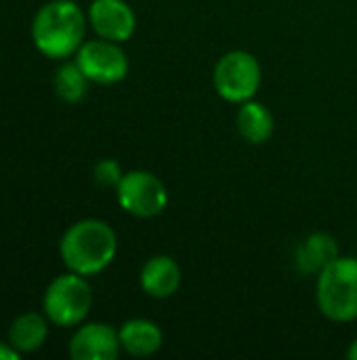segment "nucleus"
Returning a JSON list of instances; mask_svg holds the SVG:
<instances>
[{
	"label": "nucleus",
	"mask_w": 357,
	"mask_h": 360,
	"mask_svg": "<svg viewBox=\"0 0 357 360\" xmlns=\"http://www.w3.org/2000/svg\"><path fill=\"white\" fill-rule=\"evenodd\" d=\"M61 259L69 272L93 276L103 272L116 257L118 238L101 219H82L69 226L59 243Z\"/></svg>",
	"instance_id": "nucleus-1"
},
{
	"label": "nucleus",
	"mask_w": 357,
	"mask_h": 360,
	"mask_svg": "<svg viewBox=\"0 0 357 360\" xmlns=\"http://www.w3.org/2000/svg\"><path fill=\"white\" fill-rule=\"evenodd\" d=\"M86 19L72 0H50L32 21L36 49L50 59H65L78 53L84 42Z\"/></svg>",
	"instance_id": "nucleus-2"
},
{
	"label": "nucleus",
	"mask_w": 357,
	"mask_h": 360,
	"mask_svg": "<svg viewBox=\"0 0 357 360\" xmlns=\"http://www.w3.org/2000/svg\"><path fill=\"white\" fill-rule=\"evenodd\" d=\"M318 306L335 323L357 319V259L337 257L318 274Z\"/></svg>",
	"instance_id": "nucleus-3"
},
{
	"label": "nucleus",
	"mask_w": 357,
	"mask_h": 360,
	"mask_svg": "<svg viewBox=\"0 0 357 360\" xmlns=\"http://www.w3.org/2000/svg\"><path fill=\"white\" fill-rule=\"evenodd\" d=\"M44 316L57 327H74L86 319L93 306L90 285L82 274L67 272L57 276L44 291Z\"/></svg>",
	"instance_id": "nucleus-4"
},
{
	"label": "nucleus",
	"mask_w": 357,
	"mask_h": 360,
	"mask_svg": "<svg viewBox=\"0 0 357 360\" xmlns=\"http://www.w3.org/2000/svg\"><path fill=\"white\" fill-rule=\"evenodd\" d=\"M215 89L231 103H244L255 97L261 84V65L246 51L225 53L215 68Z\"/></svg>",
	"instance_id": "nucleus-5"
},
{
	"label": "nucleus",
	"mask_w": 357,
	"mask_h": 360,
	"mask_svg": "<svg viewBox=\"0 0 357 360\" xmlns=\"http://www.w3.org/2000/svg\"><path fill=\"white\" fill-rule=\"evenodd\" d=\"M120 207L137 217L160 215L168 205V192L160 177L149 171H130L124 173L116 188Z\"/></svg>",
	"instance_id": "nucleus-6"
},
{
	"label": "nucleus",
	"mask_w": 357,
	"mask_h": 360,
	"mask_svg": "<svg viewBox=\"0 0 357 360\" xmlns=\"http://www.w3.org/2000/svg\"><path fill=\"white\" fill-rule=\"evenodd\" d=\"M76 63L84 72L90 82L97 84H114L120 82L128 74L126 53L112 40H88L76 53Z\"/></svg>",
	"instance_id": "nucleus-7"
},
{
	"label": "nucleus",
	"mask_w": 357,
	"mask_h": 360,
	"mask_svg": "<svg viewBox=\"0 0 357 360\" xmlns=\"http://www.w3.org/2000/svg\"><path fill=\"white\" fill-rule=\"evenodd\" d=\"M88 21L99 38L124 42L135 34L137 19L124 0H95L88 8Z\"/></svg>",
	"instance_id": "nucleus-8"
},
{
	"label": "nucleus",
	"mask_w": 357,
	"mask_h": 360,
	"mask_svg": "<svg viewBox=\"0 0 357 360\" xmlns=\"http://www.w3.org/2000/svg\"><path fill=\"white\" fill-rule=\"evenodd\" d=\"M120 335L105 323H88L80 327L69 342L74 360H114L120 352Z\"/></svg>",
	"instance_id": "nucleus-9"
},
{
	"label": "nucleus",
	"mask_w": 357,
	"mask_h": 360,
	"mask_svg": "<svg viewBox=\"0 0 357 360\" xmlns=\"http://www.w3.org/2000/svg\"><path fill=\"white\" fill-rule=\"evenodd\" d=\"M181 285V270L177 262L168 255H156L141 268V287L147 295L156 300L170 297Z\"/></svg>",
	"instance_id": "nucleus-10"
},
{
	"label": "nucleus",
	"mask_w": 357,
	"mask_h": 360,
	"mask_svg": "<svg viewBox=\"0 0 357 360\" xmlns=\"http://www.w3.org/2000/svg\"><path fill=\"white\" fill-rule=\"evenodd\" d=\"M120 346L130 356H151L162 348V331L156 323L145 319L126 321L120 331Z\"/></svg>",
	"instance_id": "nucleus-11"
},
{
	"label": "nucleus",
	"mask_w": 357,
	"mask_h": 360,
	"mask_svg": "<svg viewBox=\"0 0 357 360\" xmlns=\"http://www.w3.org/2000/svg\"><path fill=\"white\" fill-rule=\"evenodd\" d=\"M337 257H339V245L326 232H316L307 236L297 249V266L303 274H320Z\"/></svg>",
	"instance_id": "nucleus-12"
},
{
	"label": "nucleus",
	"mask_w": 357,
	"mask_h": 360,
	"mask_svg": "<svg viewBox=\"0 0 357 360\" xmlns=\"http://www.w3.org/2000/svg\"><path fill=\"white\" fill-rule=\"evenodd\" d=\"M48 335V319L38 312H25L17 316L8 329V344L19 352H36Z\"/></svg>",
	"instance_id": "nucleus-13"
},
{
	"label": "nucleus",
	"mask_w": 357,
	"mask_h": 360,
	"mask_svg": "<svg viewBox=\"0 0 357 360\" xmlns=\"http://www.w3.org/2000/svg\"><path fill=\"white\" fill-rule=\"evenodd\" d=\"M236 124H238L240 135L248 143H265L274 133V116H271V112L263 103L252 101V99L242 103V108L238 112V118H236Z\"/></svg>",
	"instance_id": "nucleus-14"
},
{
	"label": "nucleus",
	"mask_w": 357,
	"mask_h": 360,
	"mask_svg": "<svg viewBox=\"0 0 357 360\" xmlns=\"http://www.w3.org/2000/svg\"><path fill=\"white\" fill-rule=\"evenodd\" d=\"M88 78L84 76V72L80 70V65L76 61H65L57 68L55 78H53V86L55 93L63 99V101H80L86 95L88 89Z\"/></svg>",
	"instance_id": "nucleus-15"
},
{
	"label": "nucleus",
	"mask_w": 357,
	"mask_h": 360,
	"mask_svg": "<svg viewBox=\"0 0 357 360\" xmlns=\"http://www.w3.org/2000/svg\"><path fill=\"white\" fill-rule=\"evenodd\" d=\"M95 181L103 188H118L120 179L124 177L120 165L112 158H105V160H99L97 167H95Z\"/></svg>",
	"instance_id": "nucleus-16"
},
{
	"label": "nucleus",
	"mask_w": 357,
	"mask_h": 360,
	"mask_svg": "<svg viewBox=\"0 0 357 360\" xmlns=\"http://www.w3.org/2000/svg\"><path fill=\"white\" fill-rule=\"evenodd\" d=\"M19 352L11 346V344H2L0 342V360H19Z\"/></svg>",
	"instance_id": "nucleus-17"
},
{
	"label": "nucleus",
	"mask_w": 357,
	"mask_h": 360,
	"mask_svg": "<svg viewBox=\"0 0 357 360\" xmlns=\"http://www.w3.org/2000/svg\"><path fill=\"white\" fill-rule=\"evenodd\" d=\"M347 356H349L351 360H357V340L353 342V344H351V346H349V350H347Z\"/></svg>",
	"instance_id": "nucleus-18"
}]
</instances>
